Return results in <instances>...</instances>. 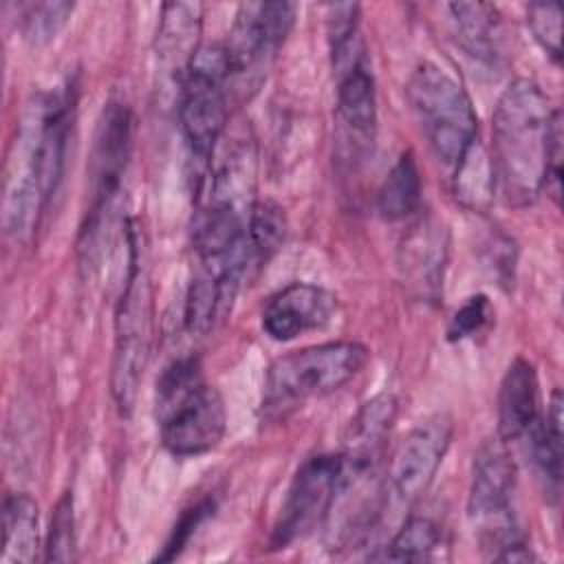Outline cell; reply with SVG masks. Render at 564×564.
I'll return each instance as SVG.
<instances>
[{
    "label": "cell",
    "mask_w": 564,
    "mask_h": 564,
    "mask_svg": "<svg viewBox=\"0 0 564 564\" xmlns=\"http://www.w3.org/2000/svg\"><path fill=\"white\" fill-rule=\"evenodd\" d=\"M421 205V176L412 152H403L390 167L377 192V212L397 223L412 216Z\"/></svg>",
    "instance_id": "cell-22"
},
{
    "label": "cell",
    "mask_w": 564,
    "mask_h": 564,
    "mask_svg": "<svg viewBox=\"0 0 564 564\" xmlns=\"http://www.w3.org/2000/svg\"><path fill=\"white\" fill-rule=\"evenodd\" d=\"M176 99L178 123L192 156L209 163L229 123V66L223 46L198 48Z\"/></svg>",
    "instance_id": "cell-8"
},
{
    "label": "cell",
    "mask_w": 564,
    "mask_h": 564,
    "mask_svg": "<svg viewBox=\"0 0 564 564\" xmlns=\"http://www.w3.org/2000/svg\"><path fill=\"white\" fill-rule=\"evenodd\" d=\"M203 11L200 2H167L161 7L154 53H156V68L167 82H176L178 86L196 57L200 44V29H203Z\"/></svg>",
    "instance_id": "cell-14"
},
{
    "label": "cell",
    "mask_w": 564,
    "mask_h": 564,
    "mask_svg": "<svg viewBox=\"0 0 564 564\" xmlns=\"http://www.w3.org/2000/svg\"><path fill=\"white\" fill-rule=\"evenodd\" d=\"M154 412L163 447L178 458L212 452L227 430L223 394L205 383L200 361L192 355L163 368L156 381Z\"/></svg>",
    "instance_id": "cell-3"
},
{
    "label": "cell",
    "mask_w": 564,
    "mask_h": 564,
    "mask_svg": "<svg viewBox=\"0 0 564 564\" xmlns=\"http://www.w3.org/2000/svg\"><path fill=\"white\" fill-rule=\"evenodd\" d=\"M128 275L115 311V348L110 392L117 410L128 416L134 408L152 348V286L143 267L139 236L128 227Z\"/></svg>",
    "instance_id": "cell-5"
},
{
    "label": "cell",
    "mask_w": 564,
    "mask_h": 564,
    "mask_svg": "<svg viewBox=\"0 0 564 564\" xmlns=\"http://www.w3.org/2000/svg\"><path fill=\"white\" fill-rule=\"evenodd\" d=\"M75 4L73 2H35L22 13V35L33 46H44L57 37L66 26Z\"/></svg>",
    "instance_id": "cell-26"
},
{
    "label": "cell",
    "mask_w": 564,
    "mask_h": 564,
    "mask_svg": "<svg viewBox=\"0 0 564 564\" xmlns=\"http://www.w3.org/2000/svg\"><path fill=\"white\" fill-rule=\"evenodd\" d=\"M452 35L456 44L474 62L496 66L502 55V15L487 2H452L447 4Z\"/></svg>",
    "instance_id": "cell-17"
},
{
    "label": "cell",
    "mask_w": 564,
    "mask_h": 564,
    "mask_svg": "<svg viewBox=\"0 0 564 564\" xmlns=\"http://www.w3.org/2000/svg\"><path fill=\"white\" fill-rule=\"evenodd\" d=\"M452 172H454L456 200L471 212H485L494 200L496 183H494L491 159L482 148L480 139L471 143V148L465 152V156Z\"/></svg>",
    "instance_id": "cell-24"
},
{
    "label": "cell",
    "mask_w": 564,
    "mask_h": 564,
    "mask_svg": "<svg viewBox=\"0 0 564 564\" xmlns=\"http://www.w3.org/2000/svg\"><path fill=\"white\" fill-rule=\"evenodd\" d=\"M516 465L500 438L485 441L471 465L467 516L478 533L480 549L489 560H498L509 546L522 542L513 513Z\"/></svg>",
    "instance_id": "cell-7"
},
{
    "label": "cell",
    "mask_w": 564,
    "mask_h": 564,
    "mask_svg": "<svg viewBox=\"0 0 564 564\" xmlns=\"http://www.w3.org/2000/svg\"><path fill=\"white\" fill-rule=\"evenodd\" d=\"M293 2H245L238 7L227 44L229 84L258 86L295 24Z\"/></svg>",
    "instance_id": "cell-10"
},
{
    "label": "cell",
    "mask_w": 564,
    "mask_h": 564,
    "mask_svg": "<svg viewBox=\"0 0 564 564\" xmlns=\"http://www.w3.org/2000/svg\"><path fill=\"white\" fill-rule=\"evenodd\" d=\"M40 549V509L24 491H11L2 502V564H31Z\"/></svg>",
    "instance_id": "cell-19"
},
{
    "label": "cell",
    "mask_w": 564,
    "mask_h": 564,
    "mask_svg": "<svg viewBox=\"0 0 564 564\" xmlns=\"http://www.w3.org/2000/svg\"><path fill=\"white\" fill-rule=\"evenodd\" d=\"M443 551H447L443 527L427 516H412L397 531L390 544L368 557L388 562H434L443 557Z\"/></svg>",
    "instance_id": "cell-21"
},
{
    "label": "cell",
    "mask_w": 564,
    "mask_h": 564,
    "mask_svg": "<svg viewBox=\"0 0 564 564\" xmlns=\"http://www.w3.org/2000/svg\"><path fill=\"white\" fill-rule=\"evenodd\" d=\"M494 304L489 302L487 295H469L458 311L452 315L447 324V339L449 341H465L474 339L476 335L485 333L494 324Z\"/></svg>",
    "instance_id": "cell-28"
},
{
    "label": "cell",
    "mask_w": 564,
    "mask_h": 564,
    "mask_svg": "<svg viewBox=\"0 0 564 564\" xmlns=\"http://www.w3.org/2000/svg\"><path fill=\"white\" fill-rule=\"evenodd\" d=\"M401 267L410 284L421 297L434 300L443 284V269L447 258V240L443 227L432 220L416 223L401 245Z\"/></svg>",
    "instance_id": "cell-18"
},
{
    "label": "cell",
    "mask_w": 564,
    "mask_h": 564,
    "mask_svg": "<svg viewBox=\"0 0 564 564\" xmlns=\"http://www.w3.org/2000/svg\"><path fill=\"white\" fill-rule=\"evenodd\" d=\"M540 419L538 375L529 359L516 357L498 388V438L520 441Z\"/></svg>",
    "instance_id": "cell-16"
},
{
    "label": "cell",
    "mask_w": 564,
    "mask_h": 564,
    "mask_svg": "<svg viewBox=\"0 0 564 564\" xmlns=\"http://www.w3.org/2000/svg\"><path fill=\"white\" fill-rule=\"evenodd\" d=\"M132 145V115L123 101H108L95 134L93 159H90V194L93 203L88 209V220L82 229L84 247H93L104 218L119 194L121 176L128 165Z\"/></svg>",
    "instance_id": "cell-11"
},
{
    "label": "cell",
    "mask_w": 564,
    "mask_h": 564,
    "mask_svg": "<svg viewBox=\"0 0 564 564\" xmlns=\"http://www.w3.org/2000/svg\"><path fill=\"white\" fill-rule=\"evenodd\" d=\"M368 357L364 344L348 339L324 341L278 357L267 370L262 412L278 419L311 399L337 392L366 368Z\"/></svg>",
    "instance_id": "cell-4"
},
{
    "label": "cell",
    "mask_w": 564,
    "mask_h": 564,
    "mask_svg": "<svg viewBox=\"0 0 564 564\" xmlns=\"http://www.w3.org/2000/svg\"><path fill=\"white\" fill-rule=\"evenodd\" d=\"M452 419L434 414L414 425L397 445L388 467V487L401 502H414L427 491L452 443Z\"/></svg>",
    "instance_id": "cell-12"
},
{
    "label": "cell",
    "mask_w": 564,
    "mask_h": 564,
    "mask_svg": "<svg viewBox=\"0 0 564 564\" xmlns=\"http://www.w3.org/2000/svg\"><path fill=\"white\" fill-rule=\"evenodd\" d=\"M337 315V297L311 282H291L269 297L262 308V330L275 341H291L319 330Z\"/></svg>",
    "instance_id": "cell-13"
},
{
    "label": "cell",
    "mask_w": 564,
    "mask_h": 564,
    "mask_svg": "<svg viewBox=\"0 0 564 564\" xmlns=\"http://www.w3.org/2000/svg\"><path fill=\"white\" fill-rule=\"evenodd\" d=\"M562 392L553 390L546 416L540 414L524 436L533 467L551 494H557L562 480Z\"/></svg>",
    "instance_id": "cell-20"
},
{
    "label": "cell",
    "mask_w": 564,
    "mask_h": 564,
    "mask_svg": "<svg viewBox=\"0 0 564 564\" xmlns=\"http://www.w3.org/2000/svg\"><path fill=\"white\" fill-rule=\"evenodd\" d=\"M231 295L227 293L225 284L209 271L205 269H196V273L192 275L187 295H185V311H183V322H185V330L192 337H203L207 335L218 315L231 304Z\"/></svg>",
    "instance_id": "cell-23"
},
{
    "label": "cell",
    "mask_w": 564,
    "mask_h": 564,
    "mask_svg": "<svg viewBox=\"0 0 564 564\" xmlns=\"http://www.w3.org/2000/svg\"><path fill=\"white\" fill-rule=\"evenodd\" d=\"M399 401L390 392L368 399L350 419L344 436V463L350 474H368L381 456L386 438L397 421Z\"/></svg>",
    "instance_id": "cell-15"
},
{
    "label": "cell",
    "mask_w": 564,
    "mask_h": 564,
    "mask_svg": "<svg viewBox=\"0 0 564 564\" xmlns=\"http://www.w3.org/2000/svg\"><path fill=\"white\" fill-rule=\"evenodd\" d=\"M214 507H216L214 500L205 498V500L192 505L189 509H185L183 516H181V520H178L176 527L172 529L170 538L165 540L161 553L154 555V560H159V562H170V560L178 557V553L185 549V544L189 542V538L196 533L198 524L214 511Z\"/></svg>",
    "instance_id": "cell-30"
},
{
    "label": "cell",
    "mask_w": 564,
    "mask_h": 564,
    "mask_svg": "<svg viewBox=\"0 0 564 564\" xmlns=\"http://www.w3.org/2000/svg\"><path fill=\"white\" fill-rule=\"evenodd\" d=\"M46 562H70L75 560V509L73 494L64 491L55 502L51 516V529L46 535Z\"/></svg>",
    "instance_id": "cell-27"
},
{
    "label": "cell",
    "mask_w": 564,
    "mask_h": 564,
    "mask_svg": "<svg viewBox=\"0 0 564 564\" xmlns=\"http://www.w3.org/2000/svg\"><path fill=\"white\" fill-rule=\"evenodd\" d=\"M557 139H562L560 110L549 106L533 79H513L494 108L489 154L496 189L507 205L527 207L544 192L549 156Z\"/></svg>",
    "instance_id": "cell-1"
},
{
    "label": "cell",
    "mask_w": 564,
    "mask_h": 564,
    "mask_svg": "<svg viewBox=\"0 0 564 564\" xmlns=\"http://www.w3.org/2000/svg\"><path fill=\"white\" fill-rule=\"evenodd\" d=\"M328 42L335 70L337 152L346 163H359L372 150L377 132V88L359 33V7H328Z\"/></svg>",
    "instance_id": "cell-2"
},
{
    "label": "cell",
    "mask_w": 564,
    "mask_h": 564,
    "mask_svg": "<svg viewBox=\"0 0 564 564\" xmlns=\"http://www.w3.org/2000/svg\"><path fill=\"white\" fill-rule=\"evenodd\" d=\"M346 463L341 454H317L306 458L295 471L275 524L271 546L286 549L322 527L341 491Z\"/></svg>",
    "instance_id": "cell-9"
},
{
    "label": "cell",
    "mask_w": 564,
    "mask_h": 564,
    "mask_svg": "<svg viewBox=\"0 0 564 564\" xmlns=\"http://www.w3.org/2000/svg\"><path fill=\"white\" fill-rule=\"evenodd\" d=\"M405 95L434 159L454 170L478 139V119L467 90L447 70L425 62L410 75Z\"/></svg>",
    "instance_id": "cell-6"
},
{
    "label": "cell",
    "mask_w": 564,
    "mask_h": 564,
    "mask_svg": "<svg viewBox=\"0 0 564 564\" xmlns=\"http://www.w3.org/2000/svg\"><path fill=\"white\" fill-rule=\"evenodd\" d=\"M527 24L542 51L560 64L562 59V11L557 4H529Z\"/></svg>",
    "instance_id": "cell-29"
},
{
    "label": "cell",
    "mask_w": 564,
    "mask_h": 564,
    "mask_svg": "<svg viewBox=\"0 0 564 564\" xmlns=\"http://www.w3.org/2000/svg\"><path fill=\"white\" fill-rule=\"evenodd\" d=\"M284 238H286L284 209L269 198L258 200L251 209L249 225H247V247H249L253 273H258L271 260V256L282 247Z\"/></svg>",
    "instance_id": "cell-25"
}]
</instances>
